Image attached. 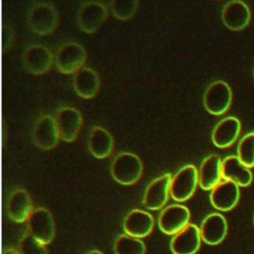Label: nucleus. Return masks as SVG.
<instances>
[{"label":"nucleus","instance_id":"nucleus-26","mask_svg":"<svg viewBox=\"0 0 254 254\" xmlns=\"http://www.w3.org/2000/svg\"><path fill=\"white\" fill-rule=\"evenodd\" d=\"M237 154L239 160L247 168L254 167V132L242 137L237 147Z\"/></svg>","mask_w":254,"mask_h":254},{"label":"nucleus","instance_id":"nucleus-16","mask_svg":"<svg viewBox=\"0 0 254 254\" xmlns=\"http://www.w3.org/2000/svg\"><path fill=\"white\" fill-rule=\"evenodd\" d=\"M239 186L232 181L220 182L210 192L211 204L219 210L232 209L239 199Z\"/></svg>","mask_w":254,"mask_h":254},{"label":"nucleus","instance_id":"nucleus-28","mask_svg":"<svg viewBox=\"0 0 254 254\" xmlns=\"http://www.w3.org/2000/svg\"><path fill=\"white\" fill-rule=\"evenodd\" d=\"M2 51L3 53H7L13 43H14V40H15V37H14V32L13 30L11 29V27L9 25H3V30H2Z\"/></svg>","mask_w":254,"mask_h":254},{"label":"nucleus","instance_id":"nucleus-24","mask_svg":"<svg viewBox=\"0 0 254 254\" xmlns=\"http://www.w3.org/2000/svg\"><path fill=\"white\" fill-rule=\"evenodd\" d=\"M113 250L115 254H145L146 246L141 239L125 233L116 238Z\"/></svg>","mask_w":254,"mask_h":254},{"label":"nucleus","instance_id":"nucleus-19","mask_svg":"<svg viewBox=\"0 0 254 254\" xmlns=\"http://www.w3.org/2000/svg\"><path fill=\"white\" fill-rule=\"evenodd\" d=\"M241 125L237 118L229 116L220 120L212 130V143L218 148L231 146L240 133Z\"/></svg>","mask_w":254,"mask_h":254},{"label":"nucleus","instance_id":"nucleus-21","mask_svg":"<svg viewBox=\"0 0 254 254\" xmlns=\"http://www.w3.org/2000/svg\"><path fill=\"white\" fill-rule=\"evenodd\" d=\"M32 208V199L27 190L18 189L11 193L7 203V211L12 220L18 223L28 220L33 212Z\"/></svg>","mask_w":254,"mask_h":254},{"label":"nucleus","instance_id":"nucleus-8","mask_svg":"<svg viewBox=\"0 0 254 254\" xmlns=\"http://www.w3.org/2000/svg\"><path fill=\"white\" fill-rule=\"evenodd\" d=\"M33 142L42 150L54 149L61 139L56 118L45 114L39 117L33 129Z\"/></svg>","mask_w":254,"mask_h":254},{"label":"nucleus","instance_id":"nucleus-11","mask_svg":"<svg viewBox=\"0 0 254 254\" xmlns=\"http://www.w3.org/2000/svg\"><path fill=\"white\" fill-rule=\"evenodd\" d=\"M190 210L181 204L167 206L161 212L158 223L162 232L173 235L184 229L190 221Z\"/></svg>","mask_w":254,"mask_h":254},{"label":"nucleus","instance_id":"nucleus-7","mask_svg":"<svg viewBox=\"0 0 254 254\" xmlns=\"http://www.w3.org/2000/svg\"><path fill=\"white\" fill-rule=\"evenodd\" d=\"M22 62L30 73L41 75L52 69L55 58L49 48L35 44L26 48L22 55Z\"/></svg>","mask_w":254,"mask_h":254},{"label":"nucleus","instance_id":"nucleus-20","mask_svg":"<svg viewBox=\"0 0 254 254\" xmlns=\"http://www.w3.org/2000/svg\"><path fill=\"white\" fill-rule=\"evenodd\" d=\"M87 146L93 157L97 159H105L113 152L114 140L112 135L106 129L100 126H93L88 135Z\"/></svg>","mask_w":254,"mask_h":254},{"label":"nucleus","instance_id":"nucleus-25","mask_svg":"<svg viewBox=\"0 0 254 254\" xmlns=\"http://www.w3.org/2000/svg\"><path fill=\"white\" fill-rule=\"evenodd\" d=\"M139 0H110L113 16L120 21H128L137 13Z\"/></svg>","mask_w":254,"mask_h":254},{"label":"nucleus","instance_id":"nucleus-13","mask_svg":"<svg viewBox=\"0 0 254 254\" xmlns=\"http://www.w3.org/2000/svg\"><path fill=\"white\" fill-rule=\"evenodd\" d=\"M200 230L194 224H188L175 234L171 241L174 254H195L200 246Z\"/></svg>","mask_w":254,"mask_h":254},{"label":"nucleus","instance_id":"nucleus-15","mask_svg":"<svg viewBox=\"0 0 254 254\" xmlns=\"http://www.w3.org/2000/svg\"><path fill=\"white\" fill-rule=\"evenodd\" d=\"M72 86L76 94L83 99L94 98L100 90V78L97 72L83 66L73 74Z\"/></svg>","mask_w":254,"mask_h":254},{"label":"nucleus","instance_id":"nucleus-1","mask_svg":"<svg viewBox=\"0 0 254 254\" xmlns=\"http://www.w3.org/2000/svg\"><path fill=\"white\" fill-rule=\"evenodd\" d=\"M27 22L30 29L40 35L53 34L60 23V16L57 8L48 2H39L32 6L27 15Z\"/></svg>","mask_w":254,"mask_h":254},{"label":"nucleus","instance_id":"nucleus-3","mask_svg":"<svg viewBox=\"0 0 254 254\" xmlns=\"http://www.w3.org/2000/svg\"><path fill=\"white\" fill-rule=\"evenodd\" d=\"M87 53L84 47L76 42L63 44L55 57L58 70L64 74H74L85 64Z\"/></svg>","mask_w":254,"mask_h":254},{"label":"nucleus","instance_id":"nucleus-29","mask_svg":"<svg viewBox=\"0 0 254 254\" xmlns=\"http://www.w3.org/2000/svg\"><path fill=\"white\" fill-rule=\"evenodd\" d=\"M3 254H20L19 250H16L14 248H8V249H5Z\"/></svg>","mask_w":254,"mask_h":254},{"label":"nucleus","instance_id":"nucleus-18","mask_svg":"<svg viewBox=\"0 0 254 254\" xmlns=\"http://www.w3.org/2000/svg\"><path fill=\"white\" fill-rule=\"evenodd\" d=\"M201 239L209 245L220 243L227 233V222L224 216L220 213L208 214L200 225Z\"/></svg>","mask_w":254,"mask_h":254},{"label":"nucleus","instance_id":"nucleus-9","mask_svg":"<svg viewBox=\"0 0 254 254\" xmlns=\"http://www.w3.org/2000/svg\"><path fill=\"white\" fill-rule=\"evenodd\" d=\"M28 221L29 233L43 244L52 242L55 236V222L52 213L44 207H39L31 213Z\"/></svg>","mask_w":254,"mask_h":254},{"label":"nucleus","instance_id":"nucleus-14","mask_svg":"<svg viewBox=\"0 0 254 254\" xmlns=\"http://www.w3.org/2000/svg\"><path fill=\"white\" fill-rule=\"evenodd\" d=\"M221 19L226 28L232 31H240L247 27L251 14L248 6L240 0L228 2L222 9Z\"/></svg>","mask_w":254,"mask_h":254},{"label":"nucleus","instance_id":"nucleus-5","mask_svg":"<svg viewBox=\"0 0 254 254\" xmlns=\"http://www.w3.org/2000/svg\"><path fill=\"white\" fill-rule=\"evenodd\" d=\"M232 92L229 85L223 80L211 82L204 91L203 105L212 115H222L230 107Z\"/></svg>","mask_w":254,"mask_h":254},{"label":"nucleus","instance_id":"nucleus-23","mask_svg":"<svg viewBox=\"0 0 254 254\" xmlns=\"http://www.w3.org/2000/svg\"><path fill=\"white\" fill-rule=\"evenodd\" d=\"M222 178L238 186L247 187L252 182V173L237 156H228L222 161Z\"/></svg>","mask_w":254,"mask_h":254},{"label":"nucleus","instance_id":"nucleus-10","mask_svg":"<svg viewBox=\"0 0 254 254\" xmlns=\"http://www.w3.org/2000/svg\"><path fill=\"white\" fill-rule=\"evenodd\" d=\"M55 118L61 139L65 142H73L77 138L83 124L81 113L74 107L64 106L58 109Z\"/></svg>","mask_w":254,"mask_h":254},{"label":"nucleus","instance_id":"nucleus-27","mask_svg":"<svg viewBox=\"0 0 254 254\" xmlns=\"http://www.w3.org/2000/svg\"><path fill=\"white\" fill-rule=\"evenodd\" d=\"M20 254H48L46 244H43L29 232L25 233L19 241Z\"/></svg>","mask_w":254,"mask_h":254},{"label":"nucleus","instance_id":"nucleus-4","mask_svg":"<svg viewBox=\"0 0 254 254\" xmlns=\"http://www.w3.org/2000/svg\"><path fill=\"white\" fill-rule=\"evenodd\" d=\"M108 17L106 6L99 1H87L83 3L76 14L78 29L86 34H94L105 23Z\"/></svg>","mask_w":254,"mask_h":254},{"label":"nucleus","instance_id":"nucleus-12","mask_svg":"<svg viewBox=\"0 0 254 254\" xmlns=\"http://www.w3.org/2000/svg\"><path fill=\"white\" fill-rule=\"evenodd\" d=\"M172 178L171 174H165L149 184L143 196V204L145 207L157 210L166 204L169 195L171 194L170 190Z\"/></svg>","mask_w":254,"mask_h":254},{"label":"nucleus","instance_id":"nucleus-17","mask_svg":"<svg viewBox=\"0 0 254 254\" xmlns=\"http://www.w3.org/2000/svg\"><path fill=\"white\" fill-rule=\"evenodd\" d=\"M154 227V217L141 209L131 210L123 220V229L126 234L136 238L148 236Z\"/></svg>","mask_w":254,"mask_h":254},{"label":"nucleus","instance_id":"nucleus-30","mask_svg":"<svg viewBox=\"0 0 254 254\" xmlns=\"http://www.w3.org/2000/svg\"><path fill=\"white\" fill-rule=\"evenodd\" d=\"M86 254H103V253L100 252V251H98V250H91V251L87 252Z\"/></svg>","mask_w":254,"mask_h":254},{"label":"nucleus","instance_id":"nucleus-22","mask_svg":"<svg viewBox=\"0 0 254 254\" xmlns=\"http://www.w3.org/2000/svg\"><path fill=\"white\" fill-rule=\"evenodd\" d=\"M222 178V161L218 155L212 154L206 157L198 171V184L202 190H212L220 183Z\"/></svg>","mask_w":254,"mask_h":254},{"label":"nucleus","instance_id":"nucleus-6","mask_svg":"<svg viewBox=\"0 0 254 254\" xmlns=\"http://www.w3.org/2000/svg\"><path fill=\"white\" fill-rule=\"evenodd\" d=\"M198 184V172L192 165L181 168L172 178L170 193L177 201H185L194 193Z\"/></svg>","mask_w":254,"mask_h":254},{"label":"nucleus","instance_id":"nucleus-31","mask_svg":"<svg viewBox=\"0 0 254 254\" xmlns=\"http://www.w3.org/2000/svg\"><path fill=\"white\" fill-rule=\"evenodd\" d=\"M253 75H254V73H253Z\"/></svg>","mask_w":254,"mask_h":254},{"label":"nucleus","instance_id":"nucleus-2","mask_svg":"<svg viewBox=\"0 0 254 254\" xmlns=\"http://www.w3.org/2000/svg\"><path fill=\"white\" fill-rule=\"evenodd\" d=\"M112 178L119 184L130 186L139 181L143 173L141 159L130 152L119 153L110 167Z\"/></svg>","mask_w":254,"mask_h":254}]
</instances>
